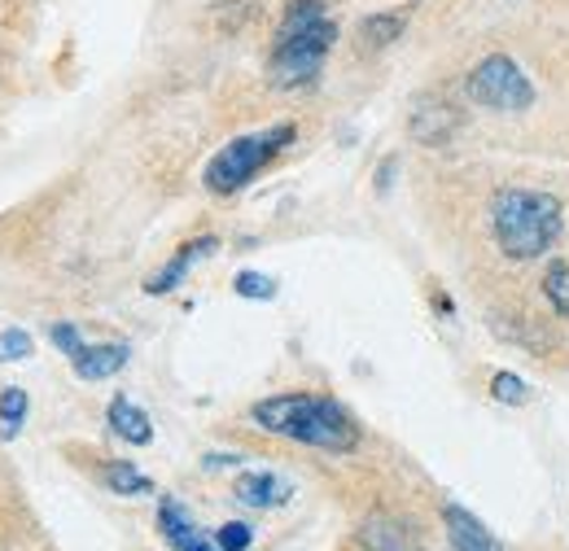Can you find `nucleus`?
Returning <instances> with one entry per match:
<instances>
[{
  "instance_id": "nucleus-1",
  "label": "nucleus",
  "mask_w": 569,
  "mask_h": 551,
  "mask_svg": "<svg viewBox=\"0 0 569 551\" xmlns=\"http://www.w3.org/2000/svg\"><path fill=\"white\" fill-rule=\"evenodd\" d=\"M250 420L263 433H277L289 442L302 447H320V451H356L359 447V424L351 420V412L333 399L320 394H277L250 408Z\"/></svg>"
},
{
  "instance_id": "nucleus-2",
  "label": "nucleus",
  "mask_w": 569,
  "mask_h": 551,
  "mask_svg": "<svg viewBox=\"0 0 569 551\" xmlns=\"http://www.w3.org/2000/svg\"><path fill=\"white\" fill-rule=\"evenodd\" d=\"M333 40H338V27L325 18V4L320 0H293L284 9L272 58H268L272 88H281V92L307 88L325 70V58H329Z\"/></svg>"
},
{
  "instance_id": "nucleus-3",
  "label": "nucleus",
  "mask_w": 569,
  "mask_h": 551,
  "mask_svg": "<svg viewBox=\"0 0 569 551\" xmlns=\"http://www.w3.org/2000/svg\"><path fill=\"white\" fill-rule=\"evenodd\" d=\"M491 228H496L499 250L517 263H530L548 254L561 241L566 214L552 193L539 189H499L491 198Z\"/></svg>"
},
{
  "instance_id": "nucleus-4",
  "label": "nucleus",
  "mask_w": 569,
  "mask_h": 551,
  "mask_svg": "<svg viewBox=\"0 0 569 551\" xmlns=\"http://www.w3.org/2000/svg\"><path fill=\"white\" fill-rule=\"evenodd\" d=\"M289 140H293V128H289V123H277V128L254 132V137L228 140L211 162H207V171H202L207 189L219 193V198H228V193L246 189V184H250V180H254V176H259V171L281 153Z\"/></svg>"
},
{
  "instance_id": "nucleus-5",
  "label": "nucleus",
  "mask_w": 569,
  "mask_h": 551,
  "mask_svg": "<svg viewBox=\"0 0 569 551\" xmlns=\"http://www.w3.org/2000/svg\"><path fill=\"white\" fill-rule=\"evenodd\" d=\"M465 92L473 106L496 110V114H517L535 106V83L530 74L517 67L508 53H491L465 74Z\"/></svg>"
},
{
  "instance_id": "nucleus-6",
  "label": "nucleus",
  "mask_w": 569,
  "mask_h": 551,
  "mask_svg": "<svg viewBox=\"0 0 569 551\" xmlns=\"http://www.w3.org/2000/svg\"><path fill=\"white\" fill-rule=\"evenodd\" d=\"M442 525H447V539H451L456 551H503L496 534L473 512H465L460 503H447L442 508Z\"/></svg>"
},
{
  "instance_id": "nucleus-7",
  "label": "nucleus",
  "mask_w": 569,
  "mask_h": 551,
  "mask_svg": "<svg viewBox=\"0 0 569 551\" xmlns=\"http://www.w3.org/2000/svg\"><path fill=\"white\" fill-rule=\"evenodd\" d=\"M232 494H237V503H246L254 512H272V508L289 503L293 485L284 482V478H277V473H241L232 482Z\"/></svg>"
},
{
  "instance_id": "nucleus-8",
  "label": "nucleus",
  "mask_w": 569,
  "mask_h": 551,
  "mask_svg": "<svg viewBox=\"0 0 569 551\" xmlns=\"http://www.w3.org/2000/svg\"><path fill=\"white\" fill-rule=\"evenodd\" d=\"M158 525H162V539H167L176 551H219L214 543L202 539L198 521H193L176 499H162V508H158Z\"/></svg>"
},
{
  "instance_id": "nucleus-9",
  "label": "nucleus",
  "mask_w": 569,
  "mask_h": 551,
  "mask_svg": "<svg viewBox=\"0 0 569 551\" xmlns=\"http://www.w3.org/2000/svg\"><path fill=\"white\" fill-rule=\"evenodd\" d=\"M128 345L123 342H106V345H83L79 354H74V377H83V381H106V377H114V372H123L128 368Z\"/></svg>"
},
{
  "instance_id": "nucleus-10",
  "label": "nucleus",
  "mask_w": 569,
  "mask_h": 551,
  "mask_svg": "<svg viewBox=\"0 0 569 551\" xmlns=\"http://www.w3.org/2000/svg\"><path fill=\"white\" fill-rule=\"evenodd\" d=\"M214 246H219L214 237H198V241L180 246V254H176V259H171V263H167L162 272H153L149 280H144V293H153V298H158V293H171V289H176V284H180V280L189 276V268H193L198 259H207Z\"/></svg>"
},
{
  "instance_id": "nucleus-11",
  "label": "nucleus",
  "mask_w": 569,
  "mask_h": 551,
  "mask_svg": "<svg viewBox=\"0 0 569 551\" xmlns=\"http://www.w3.org/2000/svg\"><path fill=\"white\" fill-rule=\"evenodd\" d=\"M106 420H110V429H114L123 442H132V447H149V442H153V424H149V415H144L132 399H114Z\"/></svg>"
},
{
  "instance_id": "nucleus-12",
  "label": "nucleus",
  "mask_w": 569,
  "mask_h": 551,
  "mask_svg": "<svg viewBox=\"0 0 569 551\" xmlns=\"http://www.w3.org/2000/svg\"><path fill=\"white\" fill-rule=\"evenodd\" d=\"M359 539H363L368 551H412L408 530L399 521H390V517H368L363 530H359Z\"/></svg>"
},
{
  "instance_id": "nucleus-13",
  "label": "nucleus",
  "mask_w": 569,
  "mask_h": 551,
  "mask_svg": "<svg viewBox=\"0 0 569 551\" xmlns=\"http://www.w3.org/2000/svg\"><path fill=\"white\" fill-rule=\"evenodd\" d=\"M403 27H408L403 13H372V18H363L359 40H363V49H386V44H395L403 36Z\"/></svg>"
},
{
  "instance_id": "nucleus-14",
  "label": "nucleus",
  "mask_w": 569,
  "mask_h": 551,
  "mask_svg": "<svg viewBox=\"0 0 569 551\" xmlns=\"http://www.w3.org/2000/svg\"><path fill=\"white\" fill-rule=\"evenodd\" d=\"M106 485H110L114 494H149V490H153V482L144 478L141 469H132L128 460H114V464L106 469Z\"/></svg>"
},
{
  "instance_id": "nucleus-15",
  "label": "nucleus",
  "mask_w": 569,
  "mask_h": 551,
  "mask_svg": "<svg viewBox=\"0 0 569 551\" xmlns=\"http://www.w3.org/2000/svg\"><path fill=\"white\" fill-rule=\"evenodd\" d=\"M543 298L552 302V311H557V315H566L569 320V263L557 259V263L543 272Z\"/></svg>"
},
{
  "instance_id": "nucleus-16",
  "label": "nucleus",
  "mask_w": 569,
  "mask_h": 551,
  "mask_svg": "<svg viewBox=\"0 0 569 551\" xmlns=\"http://www.w3.org/2000/svg\"><path fill=\"white\" fill-rule=\"evenodd\" d=\"M491 394H496V403H508V408L530 403V385H526L517 372H496V377H491Z\"/></svg>"
},
{
  "instance_id": "nucleus-17",
  "label": "nucleus",
  "mask_w": 569,
  "mask_h": 551,
  "mask_svg": "<svg viewBox=\"0 0 569 551\" xmlns=\"http://www.w3.org/2000/svg\"><path fill=\"white\" fill-rule=\"evenodd\" d=\"M232 289H237L241 298H254V302L277 298V280H272V276H263V272H237Z\"/></svg>"
},
{
  "instance_id": "nucleus-18",
  "label": "nucleus",
  "mask_w": 569,
  "mask_h": 551,
  "mask_svg": "<svg viewBox=\"0 0 569 551\" xmlns=\"http://www.w3.org/2000/svg\"><path fill=\"white\" fill-rule=\"evenodd\" d=\"M22 415H27V394H22L18 385L0 390V420H4V438H13V429L22 424Z\"/></svg>"
},
{
  "instance_id": "nucleus-19",
  "label": "nucleus",
  "mask_w": 569,
  "mask_h": 551,
  "mask_svg": "<svg viewBox=\"0 0 569 551\" xmlns=\"http://www.w3.org/2000/svg\"><path fill=\"white\" fill-rule=\"evenodd\" d=\"M250 543H254V530L241 525V521H228V525L214 530V548L219 551H250Z\"/></svg>"
},
{
  "instance_id": "nucleus-20",
  "label": "nucleus",
  "mask_w": 569,
  "mask_h": 551,
  "mask_svg": "<svg viewBox=\"0 0 569 551\" xmlns=\"http://www.w3.org/2000/svg\"><path fill=\"white\" fill-rule=\"evenodd\" d=\"M31 333H22V329H4L0 333V359L4 363H13V359H31Z\"/></svg>"
},
{
  "instance_id": "nucleus-21",
  "label": "nucleus",
  "mask_w": 569,
  "mask_h": 551,
  "mask_svg": "<svg viewBox=\"0 0 569 551\" xmlns=\"http://www.w3.org/2000/svg\"><path fill=\"white\" fill-rule=\"evenodd\" d=\"M49 338H53V345H62V354H79V350H83V342H79V329H74V324H53V329H49Z\"/></svg>"
}]
</instances>
